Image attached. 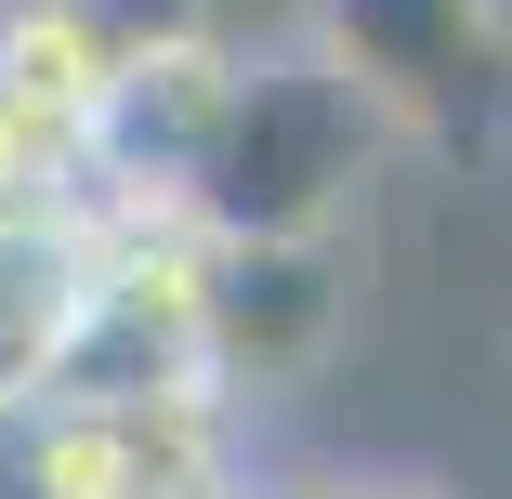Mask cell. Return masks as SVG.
Returning a JSON list of instances; mask_svg holds the SVG:
<instances>
[{
	"label": "cell",
	"instance_id": "obj_5",
	"mask_svg": "<svg viewBox=\"0 0 512 499\" xmlns=\"http://www.w3.org/2000/svg\"><path fill=\"white\" fill-rule=\"evenodd\" d=\"M329 499H447L434 473H329Z\"/></svg>",
	"mask_w": 512,
	"mask_h": 499
},
{
	"label": "cell",
	"instance_id": "obj_2",
	"mask_svg": "<svg viewBox=\"0 0 512 499\" xmlns=\"http://www.w3.org/2000/svg\"><path fill=\"white\" fill-rule=\"evenodd\" d=\"M355 329L342 237H197V368L211 394H289Z\"/></svg>",
	"mask_w": 512,
	"mask_h": 499
},
{
	"label": "cell",
	"instance_id": "obj_6",
	"mask_svg": "<svg viewBox=\"0 0 512 499\" xmlns=\"http://www.w3.org/2000/svg\"><path fill=\"white\" fill-rule=\"evenodd\" d=\"M224 499H237V486H224Z\"/></svg>",
	"mask_w": 512,
	"mask_h": 499
},
{
	"label": "cell",
	"instance_id": "obj_3",
	"mask_svg": "<svg viewBox=\"0 0 512 499\" xmlns=\"http://www.w3.org/2000/svg\"><path fill=\"white\" fill-rule=\"evenodd\" d=\"M237 421L224 394H66L14 408V499H224Z\"/></svg>",
	"mask_w": 512,
	"mask_h": 499
},
{
	"label": "cell",
	"instance_id": "obj_1",
	"mask_svg": "<svg viewBox=\"0 0 512 499\" xmlns=\"http://www.w3.org/2000/svg\"><path fill=\"white\" fill-rule=\"evenodd\" d=\"M381 158H394V119L316 40L224 53L211 145L184 171V237H342V211L368 197Z\"/></svg>",
	"mask_w": 512,
	"mask_h": 499
},
{
	"label": "cell",
	"instance_id": "obj_4",
	"mask_svg": "<svg viewBox=\"0 0 512 499\" xmlns=\"http://www.w3.org/2000/svg\"><path fill=\"white\" fill-rule=\"evenodd\" d=\"M302 40H316L394 132H447L460 106L512 79V27L486 0H302Z\"/></svg>",
	"mask_w": 512,
	"mask_h": 499
}]
</instances>
